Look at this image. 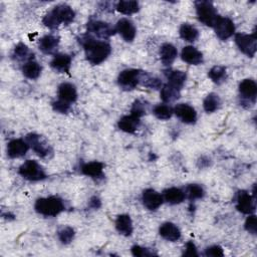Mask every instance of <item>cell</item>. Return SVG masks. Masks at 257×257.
<instances>
[{
	"label": "cell",
	"mask_w": 257,
	"mask_h": 257,
	"mask_svg": "<svg viewBox=\"0 0 257 257\" xmlns=\"http://www.w3.org/2000/svg\"><path fill=\"white\" fill-rule=\"evenodd\" d=\"M84 48L87 60L92 64H99L105 62L112 53V47L108 42L96 40L94 38H86Z\"/></svg>",
	"instance_id": "1"
},
{
	"label": "cell",
	"mask_w": 257,
	"mask_h": 257,
	"mask_svg": "<svg viewBox=\"0 0 257 257\" xmlns=\"http://www.w3.org/2000/svg\"><path fill=\"white\" fill-rule=\"evenodd\" d=\"M75 13L72 8L66 4H59L54 7L43 17V24L51 30L58 29L62 23L67 25L74 19Z\"/></svg>",
	"instance_id": "2"
},
{
	"label": "cell",
	"mask_w": 257,
	"mask_h": 257,
	"mask_svg": "<svg viewBox=\"0 0 257 257\" xmlns=\"http://www.w3.org/2000/svg\"><path fill=\"white\" fill-rule=\"evenodd\" d=\"M35 211L43 216L55 217L64 210V205L62 199L59 197L40 198L34 205Z\"/></svg>",
	"instance_id": "3"
},
{
	"label": "cell",
	"mask_w": 257,
	"mask_h": 257,
	"mask_svg": "<svg viewBox=\"0 0 257 257\" xmlns=\"http://www.w3.org/2000/svg\"><path fill=\"white\" fill-rule=\"evenodd\" d=\"M195 6L199 20L207 27L214 28L219 15L213 3L210 1H197L195 2Z\"/></svg>",
	"instance_id": "4"
},
{
	"label": "cell",
	"mask_w": 257,
	"mask_h": 257,
	"mask_svg": "<svg viewBox=\"0 0 257 257\" xmlns=\"http://www.w3.org/2000/svg\"><path fill=\"white\" fill-rule=\"evenodd\" d=\"M19 174L29 181H40L46 178L42 167L33 160H28L19 168Z\"/></svg>",
	"instance_id": "5"
},
{
	"label": "cell",
	"mask_w": 257,
	"mask_h": 257,
	"mask_svg": "<svg viewBox=\"0 0 257 257\" xmlns=\"http://www.w3.org/2000/svg\"><path fill=\"white\" fill-rule=\"evenodd\" d=\"M235 42L244 55L249 58H253L255 56L257 50V38L255 32L252 34L237 33L235 35Z\"/></svg>",
	"instance_id": "6"
},
{
	"label": "cell",
	"mask_w": 257,
	"mask_h": 257,
	"mask_svg": "<svg viewBox=\"0 0 257 257\" xmlns=\"http://www.w3.org/2000/svg\"><path fill=\"white\" fill-rule=\"evenodd\" d=\"M142 71L139 69H125L118 78V83L123 90L131 91L134 90L141 82Z\"/></svg>",
	"instance_id": "7"
},
{
	"label": "cell",
	"mask_w": 257,
	"mask_h": 257,
	"mask_svg": "<svg viewBox=\"0 0 257 257\" xmlns=\"http://www.w3.org/2000/svg\"><path fill=\"white\" fill-rule=\"evenodd\" d=\"M213 29L215 30L217 36L222 40L228 39L229 37H231L234 34L235 32L233 21L227 17H221V16L218 17Z\"/></svg>",
	"instance_id": "8"
},
{
	"label": "cell",
	"mask_w": 257,
	"mask_h": 257,
	"mask_svg": "<svg viewBox=\"0 0 257 257\" xmlns=\"http://www.w3.org/2000/svg\"><path fill=\"white\" fill-rule=\"evenodd\" d=\"M88 32L100 38H108L115 33L116 30L106 22L94 20L88 23Z\"/></svg>",
	"instance_id": "9"
},
{
	"label": "cell",
	"mask_w": 257,
	"mask_h": 257,
	"mask_svg": "<svg viewBox=\"0 0 257 257\" xmlns=\"http://www.w3.org/2000/svg\"><path fill=\"white\" fill-rule=\"evenodd\" d=\"M142 201H143L144 206L147 209H149L151 211H155L163 204L164 198L161 194H159L155 190L147 189L143 192Z\"/></svg>",
	"instance_id": "10"
},
{
	"label": "cell",
	"mask_w": 257,
	"mask_h": 257,
	"mask_svg": "<svg viewBox=\"0 0 257 257\" xmlns=\"http://www.w3.org/2000/svg\"><path fill=\"white\" fill-rule=\"evenodd\" d=\"M116 32H118L122 35V37L128 42H132L135 39L137 33L136 28L133 22L127 18H122L118 21Z\"/></svg>",
	"instance_id": "11"
},
{
	"label": "cell",
	"mask_w": 257,
	"mask_h": 257,
	"mask_svg": "<svg viewBox=\"0 0 257 257\" xmlns=\"http://www.w3.org/2000/svg\"><path fill=\"white\" fill-rule=\"evenodd\" d=\"M236 208L239 212L243 214H252L255 211L254 198L251 195H249L246 191H240L237 196Z\"/></svg>",
	"instance_id": "12"
},
{
	"label": "cell",
	"mask_w": 257,
	"mask_h": 257,
	"mask_svg": "<svg viewBox=\"0 0 257 257\" xmlns=\"http://www.w3.org/2000/svg\"><path fill=\"white\" fill-rule=\"evenodd\" d=\"M27 141L29 145L32 148V150L37 154V155L41 158L46 157L49 154V146L48 144L42 139L41 136L36 134H31L28 135Z\"/></svg>",
	"instance_id": "13"
},
{
	"label": "cell",
	"mask_w": 257,
	"mask_h": 257,
	"mask_svg": "<svg viewBox=\"0 0 257 257\" xmlns=\"http://www.w3.org/2000/svg\"><path fill=\"white\" fill-rule=\"evenodd\" d=\"M239 93L242 98L249 104H255L256 95H257V86L253 80L246 79L242 81L239 85Z\"/></svg>",
	"instance_id": "14"
},
{
	"label": "cell",
	"mask_w": 257,
	"mask_h": 257,
	"mask_svg": "<svg viewBox=\"0 0 257 257\" xmlns=\"http://www.w3.org/2000/svg\"><path fill=\"white\" fill-rule=\"evenodd\" d=\"M175 115L185 124H194L197 120V114L193 107L187 104H179L174 109Z\"/></svg>",
	"instance_id": "15"
},
{
	"label": "cell",
	"mask_w": 257,
	"mask_h": 257,
	"mask_svg": "<svg viewBox=\"0 0 257 257\" xmlns=\"http://www.w3.org/2000/svg\"><path fill=\"white\" fill-rule=\"evenodd\" d=\"M30 145L21 139H15L8 143L7 146V154L12 159L23 157L28 153Z\"/></svg>",
	"instance_id": "16"
},
{
	"label": "cell",
	"mask_w": 257,
	"mask_h": 257,
	"mask_svg": "<svg viewBox=\"0 0 257 257\" xmlns=\"http://www.w3.org/2000/svg\"><path fill=\"white\" fill-rule=\"evenodd\" d=\"M181 58L185 63L192 65H198L203 63V55L201 51L193 46H185L182 49Z\"/></svg>",
	"instance_id": "17"
},
{
	"label": "cell",
	"mask_w": 257,
	"mask_h": 257,
	"mask_svg": "<svg viewBox=\"0 0 257 257\" xmlns=\"http://www.w3.org/2000/svg\"><path fill=\"white\" fill-rule=\"evenodd\" d=\"M159 233L164 239L171 242H175L181 237V232H180L179 228L171 222L164 223L159 229Z\"/></svg>",
	"instance_id": "18"
},
{
	"label": "cell",
	"mask_w": 257,
	"mask_h": 257,
	"mask_svg": "<svg viewBox=\"0 0 257 257\" xmlns=\"http://www.w3.org/2000/svg\"><path fill=\"white\" fill-rule=\"evenodd\" d=\"M118 126L123 132L134 134L140 126V118H137L133 115L125 116L119 121Z\"/></svg>",
	"instance_id": "19"
},
{
	"label": "cell",
	"mask_w": 257,
	"mask_h": 257,
	"mask_svg": "<svg viewBox=\"0 0 257 257\" xmlns=\"http://www.w3.org/2000/svg\"><path fill=\"white\" fill-rule=\"evenodd\" d=\"M59 96L60 99L71 104L78 98V93L73 85L68 83H64L59 87Z\"/></svg>",
	"instance_id": "20"
},
{
	"label": "cell",
	"mask_w": 257,
	"mask_h": 257,
	"mask_svg": "<svg viewBox=\"0 0 257 257\" xmlns=\"http://www.w3.org/2000/svg\"><path fill=\"white\" fill-rule=\"evenodd\" d=\"M116 228L120 234L130 236L133 233V222L131 217L127 214L120 215L116 221Z\"/></svg>",
	"instance_id": "21"
},
{
	"label": "cell",
	"mask_w": 257,
	"mask_h": 257,
	"mask_svg": "<svg viewBox=\"0 0 257 257\" xmlns=\"http://www.w3.org/2000/svg\"><path fill=\"white\" fill-rule=\"evenodd\" d=\"M60 43V38L55 35H45L39 41V49L45 55H53Z\"/></svg>",
	"instance_id": "22"
},
{
	"label": "cell",
	"mask_w": 257,
	"mask_h": 257,
	"mask_svg": "<svg viewBox=\"0 0 257 257\" xmlns=\"http://www.w3.org/2000/svg\"><path fill=\"white\" fill-rule=\"evenodd\" d=\"M51 67L60 72H68L71 66V58L67 55H58L50 63Z\"/></svg>",
	"instance_id": "23"
},
{
	"label": "cell",
	"mask_w": 257,
	"mask_h": 257,
	"mask_svg": "<svg viewBox=\"0 0 257 257\" xmlns=\"http://www.w3.org/2000/svg\"><path fill=\"white\" fill-rule=\"evenodd\" d=\"M178 55L177 48L171 43H164L160 49L161 61L165 65H170L176 60Z\"/></svg>",
	"instance_id": "24"
},
{
	"label": "cell",
	"mask_w": 257,
	"mask_h": 257,
	"mask_svg": "<svg viewBox=\"0 0 257 257\" xmlns=\"http://www.w3.org/2000/svg\"><path fill=\"white\" fill-rule=\"evenodd\" d=\"M185 198H186V196H185L184 191H182L179 188L173 187V188H169L164 191L165 201H167L168 203H170L172 205L182 203Z\"/></svg>",
	"instance_id": "25"
},
{
	"label": "cell",
	"mask_w": 257,
	"mask_h": 257,
	"mask_svg": "<svg viewBox=\"0 0 257 257\" xmlns=\"http://www.w3.org/2000/svg\"><path fill=\"white\" fill-rule=\"evenodd\" d=\"M102 170H104V164L97 161L87 163L82 167L83 174L92 178H99L102 176Z\"/></svg>",
	"instance_id": "26"
},
{
	"label": "cell",
	"mask_w": 257,
	"mask_h": 257,
	"mask_svg": "<svg viewBox=\"0 0 257 257\" xmlns=\"http://www.w3.org/2000/svg\"><path fill=\"white\" fill-rule=\"evenodd\" d=\"M187 79V75L184 71L181 70H174L171 71L168 74V81H169V85H171L172 87L178 89L181 91V89L184 87L185 82Z\"/></svg>",
	"instance_id": "27"
},
{
	"label": "cell",
	"mask_w": 257,
	"mask_h": 257,
	"mask_svg": "<svg viewBox=\"0 0 257 257\" xmlns=\"http://www.w3.org/2000/svg\"><path fill=\"white\" fill-rule=\"evenodd\" d=\"M22 72L25 76H27L28 79L35 80L40 75L41 66L39 65L38 63H36L34 61H31V62H28L27 64L23 65Z\"/></svg>",
	"instance_id": "28"
},
{
	"label": "cell",
	"mask_w": 257,
	"mask_h": 257,
	"mask_svg": "<svg viewBox=\"0 0 257 257\" xmlns=\"http://www.w3.org/2000/svg\"><path fill=\"white\" fill-rule=\"evenodd\" d=\"M117 10L126 15L134 14L139 11V3L135 0H122L117 4Z\"/></svg>",
	"instance_id": "29"
},
{
	"label": "cell",
	"mask_w": 257,
	"mask_h": 257,
	"mask_svg": "<svg viewBox=\"0 0 257 257\" xmlns=\"http://www.w3.org/2000/svg\"><path fill=\"white\" fill-rule=\"evenodd\" d=\"M179 33L182 39H184L185 41H188V42L195 41L199 35L198 30L195 27H193V25L188 24V23L183 24L182 27L180 28Z\"/></svg>",
	"instance_id": "30"
},
{
	"label": "cell",
	"mask_w": 257,
	"mask_h": 257,
	"mask_svg": "<svg viewBox=\"0 0 257 257\" xmlns=\"http://www.w3.org/2000/svg\"><path fill=\"white\" fill-rule=\"evenodd\" d=\"M220 105H221L220 97L216 94H209L203 102L204 110L207 113H213L217 111L220 108Z\"/></svg>",
	"instance_id": "31"
},
{
	"label": "cell",
	"mask_w": 257,
	"mask_h": 257,
	"mask_svg": "<svg viewBox=\"0 0 257 257\" xmlns=\"http://www.w3.org/2000/svg\"><path fill=\"white\" fill-rule=\"evenodd\" d=\"M209 78L217 85H221L222 83H224L227 79V72H226V68L224 66H220V65H215L213 66L210 70H209Z\"/></svg>",
	"instance_id": "32"
},
{
	"label": "cell",
	"mask_w": 257,
	"mask_h": 257,
	"mask_svg": "<svg viewBox=\"0 0 257 257\" xmlns=\"http://www.w3.org/2000/svg\"><path fill=\"white\" fill-rule=\"evenodd\" d=\"M180 97V90L172 87L171 85H165L161 90V98L165 102H172Z\"/></svg>",
	"instance_id": "33"
},
{
	"label": "cell",
	"mask_w": 257,
	"mask_h": 257,
	"mask_svg": "<svg viewBox=\"0 0 257 257\" xmlns=\"http://www.w3.org/2000/svg\"><path fill=\"white\" fill-rule=\"evenodd\" d=\"M13 57L17 60V61H32V57L33 55L31 53L30 48L23 44V43H19L18 45H16L15 49H14V54Z\"/></svg>",
	"instance_id": "34"
},
{
	"label": "cell",
	"mask_w": 257,
	"mask_h": 257,
	"mask_svg": "<svg viewBox=\"0 0 257 257\" xmlns=\"http://www.w3.org/2000/svg\"><path fill=\"white\" fill-rule=\"evenodd\" d=\"M185 196L191 200H197V199H201L204 196V189L197 184H191L189 186H187L186 190H185Z\"/></svg>",
	"instance_id": "35"
},
{
	"label": "cell",
	"mask_w": 257,
	"mask_h": 257,
	"mask_svg": "<svg viewBox=\"0 0 257 257\" xmlns=\"http://www.w3.org/2000/svg\"><path fill=\"white\" fill-rule=\"evenodd\" d=\"M173 110L167 105H158L154 109V115L159 120H169L173 115Z\"/></svg>",
	"instance_id": "36"
},
{
	"label": "cell",
	"mask_w": 257,
	"mask_h": 257,
	"mask_svg": "<svg viewBox=\"0 0 257 257\" xmlns=\"http://www.w3.org/2000/svg\"><path fill=\"white\" fill-rule=\"evenodd\" d=\"M141 81H143V85L144 86H146L148 88H151V89H154V90L160 89L161 86H162V83H161V81L159 79L153 78V76H150V75H148L145 72H142Z\"/></svg>",
	"instance_id": "37"
},
{
	"label": "cell",
	"mask_w": 257,
	"mask_h": 257,
	"mask_svg": "<svg viewBox=\"0 0 257 257\" xmlns=\"http://www.w3.org/2000/svg\"><path fill=\"white\" fill-rule=\"evenodd\" d=\"M59 238L64 244L70 243L74 238V230L69 226L64 227L59 231Z\"/></svg>",
	"instance_id": "38"
},
{
	"label": "cell",
	"mask_w": 257,
	"mask_h": 257,
	"mask_svg": "<svg viewBox=\"0 0 257 257\" xmlns=\"http://www.w3.org/2000/svg\"><path fill=\"white\" fill-rule=\"evenodd\" d=\"M245 229L248 231L249 233L255 235L257 232V220L256 216L250 214L245 222Z\"/></svg>",
	"instance_id": "39"
},
{
	"label": "cell",
	"mask_w": 257,
	"mask_h": 257,
	"mask_svg": "<svg viewBox=\"0 0 257 257\" xmlns=\"http://www.w3.org/2000/svg\"><path fill=\"white\" fill-rule=\"evenodd\" d=\"M146 114V109H145V105L143 104L142 101L140 100H136L134 102V105L132 107L131 110V115L137 117V118H141Z\"/></svg>",
	"instance_id": "40"
},
{
	"label": "cell",
	"mask_w": 257,
	"mask_h": 257,
	"mask_svg": "<svg viewBox=\"0 0 257 257\" xmlns=\"http://www.w3.org/2000/svg\"><path fill=\"white\" fill-rule=\"evenodd\" d=\"M53 107H54V110L59 112V113H62V114H64V113H67L69 108H70V105L68 104V102H65L62 99L59 98V100L55 101L53 104Z\"/></svg>",
	"instance_id": "41"
},
{
	"label": "cell",
	"mask_w": 257,
	"mask_h": 257,
	"mask_svg": "<svg viewBox=\"0 0 257 257\" xmlns=\"http://www.w3.org/2000/svg\"><path fill=\"white\" fill-rule=\"evenodd\" d=\"M205 254H206L207 256L218 257V256H223V255H224V252H223V249H222L220 246L214 245V246L208 247V248L206 249V251H205Z\"/></svg>",
	"instance_id": "42"
},
{
	"label": "cell",
	"mask_w": 257,
	"mask_h": 257,
	"mask_svg": "<svg viewBox=\"0 0 257 257\" xmlns=\"http://www.w3.org/2000/svg\"><path fill=\"white\" fill-rule=\"evenodd\" d=\"M132 253H133L134 256H137V257L150 256V255H152V254L148 251V249L143 248V247H141V246H139V245H135V246L132 247Z\"/></svg>",
	"instance_id": "43"
},
{
	"label": "cell",
	"mask_w": 257,
	"mask_h": 257,
	"mask_svg": "<svg viewBox=\"0 0 257 257\" xmlns=\"http://www.w3.org/2000/svg\"><path fill=\"white\" fill-rule=\"evenodd\" d=\"M184 255L185 256H198V252H197V249H196V246L193 242H188L186 244V249H185V252H184Z\"/></svg>",
	"instance_id": "44"
},
{
	"label": "cell",
	"mask_w": 257,
	"mask_h": 257,
	"mask_svg": "<svg viewBox=\"0 0 257 257\" xmlns=\"http://www.w3.org/2000/svg\"><path fill=\"white\" fill-rule=\"evenodd\" d=\"M91 206L95 209L98 208L100 206V201L96 198V197H94L92 200H91Z\"/></svg>",
	"instance_id": "45"
}]
</instances>
